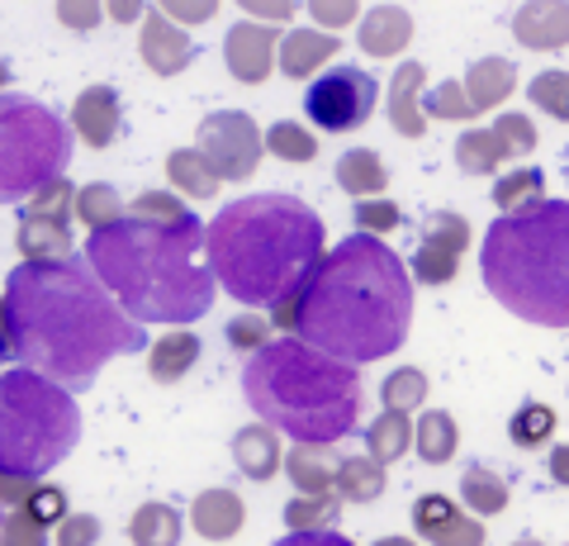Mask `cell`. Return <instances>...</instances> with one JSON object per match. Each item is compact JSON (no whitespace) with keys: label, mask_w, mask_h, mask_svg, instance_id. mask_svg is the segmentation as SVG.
Returning <instances> with one entry per match:
<instances>
[{"label":"cell","mask_w":569,"mask_h":546,"mask_svg":"<svg viewBox=\"0 0 569 546\" xmlns=\"http://www.w3.org/2000/svg\"><path fill=\"white\" fill-rule=\"evenodd\" d=\"M556 409L550 404H522L518 414L508 418V437L518 443L522 451H537V447H546L550 443V433H556Z\"/></svg>","instance_id":"8d00e7d4"},{"label":"cell","mask_w":569,"mask_h":546,"mask_svg":"<svg viewBox=\"0 0 569 546\" xmlns=\"http://www.w3.org/2000/svg\"><path fill=\"white\" fill-rule=\"evenodd\" d=\"M123 215H129V209H123V200H119V190H114V186L96 181V186H81V190H77V219L91 228V234H100V228L119 224Z\"/></svg>","instance_id":"e575fe53"},{"label":"cell","mask_w":569,"mask_h":546,"mask_svg":"<svg viewBox=\"0 0 569 546\" xmlns=\"http://www.w3.org/2000/svg\"><path fill=\"white\" fill-rule=\"evenodd\" d=\"M512 86H518V67L508 58H479V62H470L460 91H466L475 115H485V110H498V105L512 96Z\"/></svg>","instance_id":"603a6c76"},{"label":"cell","mask_w":569,"mask_h":546,"mask_svg":"<svg viewBox=\"0 0 569 546\" xmlns=\"http://www.w3.org/2000/svg\"><path fill=\"white\" fill-rule=\"evenodd\" d=\"M167 14V20L176 24V20H209V14H213V0H209V6H171V10H162Z\"/></svg>","instance_id":"9f6ffc18"},{"label":"cell","mask_w":569,"mask_h":546,"mask_svg":"<svg viewBox=\"0 0 569 546\" xmlns=\"http://www.w3.org/2000/svg\"><path fill=\"white\" fill-rule=\"evenodd\" d=\"M565 181H569V148H565Z\"/></svg>","instance_id":"e7e4bbea"},{"label":"cell","mask_w":569,"mask_h":546,"mask_svg":"<svg viewBox=\"0 0 569 546\" xmlns=\"http://www.w3.org/2000/svg\"><path fill=\"white\" fill-rule=\"evenodd\" d=\"M100 542V518L96 514H67L58 523V546H96Z\"/></svg>","instance_id":"681fc988"},{"label":"cell","mask_w":569,"mask_h":546,"mask_svg":"<svg viewBox=\"0 0 569 546\" xmlns=\"http://www.w3.org/2000/svg\"><path fill=\"white\" fill-rule=\"evenodd\" d=\"M370 546H418V542H408V537H380V542H370Z\"/></svg>","instance_id":"91938a15"},{"label":"cell","mask_w":569,"mask_h":546,"mask_svg":"<svg viewBox=\"0 0 569 546\" xmlns=\"http://www.w3.org/2000/svg\"><path fill=\"white\" fill-rule=\"evenodd\" d=\"M512 546H541L537 537H518V542H512Z\"/></svg>","instance_id":"be15d7a7"},{"label":"cell","mask_w":569,"mask_h":546,"mask_svg":"<svg viewBox=\"0 0 569 546\" xmlns=\"http://www.w3.org/2000/svg\"><path fill=\"white\" fill-rule=\"evenodd\" d=\"M181 527H186L181 508L162 504V499H148L129 518V542L133 546H176V542H181Z\"/></svg>","instance_id":"83f0119b"},{"label":"cell","mask_w":569,"mask_h":546,"mask_svg":"<svg viewBox=\"0 0 569 546\" xmlns=\"http://www.w3.org/2000/svg\"><path fill=\"white\" fill-rule=\"evenodd\" d=\"M24 215H48V219H71L77 215V190H71L67 176H58V181H48L39 196H29Z\"/></svg>","instance_id":"ee69618b"},{"label":"cell","mask_w":569,"mask_h":546,"mask_svg":"<svg viewBox=\"0 0 569 546\" xmlns=\"http://www.w3.org/2000/svg\"><path fill=\"white\" fill-rule=\"evenodd\" d=\"M413 39V14L399 6H376L361 20V52L366 58H399Z\"/></svg>","instance_id":"cb8c5ba5"},{"label":"cell","mask_w":569,"mask_h":546,"mask_svg":"<svg viewBox=\"0 0 569 546\" xmlns=\"http://www.w3.org/2000/svg\"><path fill=\"white\" fill-rule=\"evenodd\" d=\"M422 115L427 119H475L466 91H460V81H437L432 91L422 96Z\"/></svg>","instance_id":"7bdbcfd3"},{"label":"cell","mask_w":569,"mask_h":546,"mask_svg":"<svg viewBox=\"0 0 569 546\" xmlns=\"http://www.w3.org/2000/svg\"><path fill=\"white\" fill-rule=\"evenodd\" d=\"M200 338H194L190 328H171L167 338H157L152 351H148V376L157 385H176V380H186L190 376V366L200 361Z\"/></svg>","instance_id":"d4e9b609"},{"label":"cell","mask_w":569,"mask_h":546,"mask_svg":"<svg viewBox=\"0 0 569 546\" xmlns=\"http://www.w3.org/2000/svg\"><path fill=\"white\" fill-rule=\"evenodd\" d=\"M10 357V332H6V299H0V366Z\"/></svg>","instance_id":"680465c9"},{"label":"cell","mask_w":569,"mask_h":546,"mask_svg":"<svg viewBox=\"0 0 569 546\" xmlns=\"http://www.w3.org/2000/svg\"><path fill=\"white\" fill-rule=\"evenodd\" d=\"M29 495H33V480H24V475H0V504L24 508Z\"/></svg>","instance_id":"816d5d0a"},{"label":"cell","mask_w":569,"mask_h":546,"mask_svg":"<svg viewBox=\"0 0 569 546\" xmlns=\"http://www.w3.org/2000/svg\"><path fill=\"white\" fill-rule=\"evenodd\" d=\"M413 527L427 546H485V523L475 514H460L447 495H422L413 504Z\"/></svg>","instance_id":"7c38bea8"},{"label":"cell","mask_w":569,"mask_h":546,"mask_svg":"<svg viewBox=\"0 0 569 546\" xmlns=\"http://www.w3.org/2000/svg\"><path fill=\"white\" fill-rule=\"evenodd\" d=\"M337 33H323V29H290V33H280V48H276V67L284 77H295V81H309L318 67L332 62L337 58Z\"/></svg>","instance_id":"e0dca14e"},{"label":"cell","mask_w":569,"mask_h":546,"mask_svg":"<svg viewBox=\"0 0 569 546\" xmlns=\"http://www.w3.org/2000/svg\"><path fill=\"white\" fill-rule=\"evenodd\" d=\"M413 324V276L380 238L351 234L323 252V267L299 295V343L337 361H380L399 351Z\"/></svg>","instance_id":"7a4b0ae2"},{"label":"cell","mask_w":569,"mask_h":546,"mask_svg":"<svg viewBox=\"0 0 569 546\" xmlns=\"http://www.w3.org/2000/svg\"><path fill=\"white\" fill-rule=\"evenodd\" d=\"M337 508H342L337 495H299L284 504V527H290V533H328Z\"/></svg>","instance_id":"d590c367"},{"label":"cell","mask_w":569,"mask_h":546,"mask_svg":"<svg viewBox=\"0 0 569 546\" xmlns=\"http://www.w3.org/2000/svg\"><path fill=\"white\" fill-rule=\"evenodd\" d=\"M527 96H531V105H537L541 115L569 125V72H541V77H531Z\"/></svg>","instance_id":"ab89813d"},{"label":"cell","mask_w":569,"mask_h":546,"mask_svg":"<svg viewBox=\"0 0 569 546\" xmlns=\"http://www.w3.org/2000/svg\"><path fill=\"white\" fill-rule=\"evenodd\" d=\"M422 399H427V376L418 371V366H399V371L385 376V385H380V404L395 409V414L418 409Z\"/></svg>","instance_id":"74e56055"},{"label":"cell","mask_w":569,"mask_h":546,"mask_svg":"<svg viewBox=\"0 0 569 546\" xmlns=\"http://www.w3.org/2000/svg\"><path fill=\"white\" fill-rule=\"evenodd\" d=\"M460 499H466L475 518H493L508 508V485L498 480L489 466H466V475H460Z\"/></svg>","instance_id":"1f68e13d"},{"label":"cell","mask_w":569,"mask_h":546,"mask_svg":"<svg viewBox=\"0 0 569 546\" xmlns=\"http://www.w3.org/2000/svg\"><path fill=\"white\" fill-rule=\"evenodd\" d=\"M541 200H546V171H537V167L493 181V205L503 209V215H527V209H537Z\"/></svg>","instance_id":"d6a6232c"},{"label":"cell","mask_w":569,"mask_h":546,"mask_svg":"<svg viewBox=\"0 0 569 546\" xmlns=\"http://www.w3.org/2000/svg\"><path fill=\"white\" fill-rule=\"evenodd\" d=\"M247 523V508L233 489H204V495H194L190 504V527L200 533L204 542H228L238 537Z\"/></svg>","instance_id":"ac0fdd59"},{"label":"cell","mask_w":569,"mask_h":546,"mask_svg":"<svg viewBox=\"0 0 569 546\" xmlns=\"http://www.w3.org/2000/svg\"><path fill=\"white\" fill-rule=\"evenodd\" d=\"M24 514H29L33 523H43V527L62 523V518H67V495H62L58 485H33V495L24 499Z\"/></svg>","instance_id":"f6af8a7d"},{"label":"cell","mask_w":569,"mask_h":546,"mask_svg":"<svg viewBox=\"0 0 569 546\" xmlns=\"http://www.w3.org/2000/svg\"><path fill=\"white\" fill-rule=\"evenodd\" d=\"M276 48H280V33L266 29V24H233L223 39V62L228 72L247 86H261L266 77L276 72Z\"/></svg>","instance_id":"4fadbf2b"},{"label":"cell","mask_w":569,"mask_h":546,"mask_svg":"<svg viewBox=\"0 0 569 546\" xmlns=\"http://www.w3.org/2000/svg\"><path fill=\"white\" fill-rule=\"evenodd\" d=\"M565 546H569V542H565Z\"/></svg>","instance_id":"03108f58"},{"label":"cell","mask_w":569,"mask_h":546,"mask_svg":"<svg viewBox=\"0 0 569 546\" xmlns=\"http://www.w3.org/2000/svg\"><path fill=\"white\" fill-rule=\"evenodd\" d=\"M313 20L318 24H351L356 20V6H313Z\"/></svg>","instance_id":"f5cc1de1"},{"label":"cell","mask_w":569,"mask_h":546,"mask_svg":"<svg viewBox=\"0 0 569 546\" xmlns=\"http://www.w3.org/2000/svg\"><path fill=\"white\" fill-rule=\"evenodd\" d=\"M86 267L133 324H194L213 305L204 224H148L123 215L86 242Z\"/></svg>","instance_id":"3957f363"},{"label":"cell","mask_w":569,"mask_h":546,"mask_svg":"<svg viewBox=\"0 0 569 546\" xmlns=\"http://www.w3.org/2000/svg\"><path fill=\"white\" fill-rule=\"evenodd\" d=\"M133 219H148V224H186L190 219V205L176 200L171 190H142V196L129 205Z\"/></svg>","instance_id":"60d3db41"},{"label":"cell","mask_w":569,"mask_h":546,"mask_svg":"<svg viewBox=\"0 0 569 546\" xmlns=\"http://www.w3.org/2000/svg\"><path fill=\"white\" fill-rule=\"evenodd\" d=\"M119 91L114 86H86V91L77 96V105H71V129H77V138H86L91 148H110L119 138Z\"/></svg>","instance_id":"9a60e30c"},{"label":"cell","mask_w":569,"mask_h":546,"mask_svg":"<svg viewBox=\"0 0 569 546\" xmlns=\"http://www.w3.org/2000/svg\"><path fill=\"white\" fill-rule=\"evenodd\" d=\"M376 100H380V81L370 72H361V67H328V72L309 86L305 115L323 133H351L376 115Z\"/></svg>","instance_id":"9c48e42d"},{"label":"cell","mask_w":569,"mask_h":546,"mask_svg":"<svg viewBox=\"0 0 569 546\" xmlns=\"http://www.w3.org/2000/svg\"><path fill=\"white\" fill-rule=\"evenodd\" d=\"M337 499H351V504H370L385 495V466L376 456H342L337 461V485H332Z\"/></svg>","instance_id":"f546056e"},{"label":"cell","mask_w":569,"mask_h":546,"mask_svg":"<svg viewBox=\"0 0 569 546\" xmlns=\"http://www.w3.org/2000/svg\"><path fill=\"white\" fill-rule=\"evenodd\" d=\"M271 328H276V324L257 319V314H238V319L228 324V343H233L238 351H252V357H257V351L271 343Z\"/></svg>","instance_id":"c3c4849f"},{"label":"cell","mask_w":569,"mask_h":546,"mask_svg":"<svg viewBox=\"0 0 569 546\" xmlns=\"http://www.w3.org/2000/svg\"><path fill=\"white\" fill-rule=\"evenodd\" d=\"M460 447V428H456V418L447 409H427L418 418V428H413V451L422 456L427 466H447L451 456Z\"/></svg>","instance_id":"f1b7e54d"},{"label":"cell","mask_w":569,"mask_h":546,"mask_svg":"<svg viewBox=\"0 0 569 546\" xmlns=\"http://www.w3.org/2000/svg\"><path fill=\"white\" fill-rule=\"evenodd\" d=\"M271 546H356V542H347L342 533H290V537H280V542H271Z\"/></svg>","instance_id":"f907efd6"},{"label":"cell","mask_w":569,"mask_h":546,"mask_svg":"<svg viewBox=\"0 0 569 546\" xmlns=\"http://www.w3.org/2000/svg\"><path fill=\"white\" fill-rule=\"evenodd\" d=\"M6 332L29 371L62 390H86L123 351H142V332L81 257L20 261L6 280Z\"/></svg>","instance_id":"6da1fadb"},{"label":"cell","mask_w":569,"mask_h":546,"mask_svg":"<svg viewBox=\"0 0 569 546\" xmlns=\"http://www.w3.org/2000/svg\"><path fill=\"white\" fill-rule=\"evenodd\" d=\"M493 138H498V148H503V157H527V152H537V125H531L527 115H498L493 119Z\"/></svg>","instance_id":"b9f144b4"},{"label":"cell","mask_w":569,"mask_h":546,"mask_svg":"<svg viewBox=\"0 0 569 546\" xmlns=\"http://www.w3.org/2000/svg\"><path fill=\"white\" fill-rule=\"evenodd\" d=\"M399 224H403V215H399V205H389V200H361L356 205V228L370 234V238H380Z\"/></svg>","instance_id":"7dc6e473"},{"label":"cell","mask_w":569,"mask_h":546,"mask_svg":"<svg viewBox=\"0 0 569 546\" xmlns=\"http://www.w3.org/2000/svg\"><path fill=\"white\" fill-rule=\"evenodd\" d=\"M0 546H48V527L14 508L10 518H0Z\"/></svg>","instance_id":"bcb514c9"},{"label":"cell","mask_w":569,"mask_h":546,"mask_svg":"<svg viewBox=\"0 0 569 546\" xmlns=\"http://www.w3.org/2000/svg\"><path fill=\"white\" fill-rule=\"evenodd\" d=\"M266 152H276L280 162H313V157H318V138L305 125H290V119H280V125L266 133Z\"/></svg>","instance_id":"f35d334b"},{"label":"cell","mask_w":569,"mask_h":546,"mask_svg":"<svg viewBox=\"0 0 569 546\" xmlns=\"http://www.w3.org/2000/svg\"><path fill=\"white\" fill-rule=\"evenodd\" d=\"M6 86H10V67L0 62V96H6Z\"/></svg>","instance_id":"6125c7cd"},{"label":"cell","mask_w":569,"mask_h":546,"mask_svg":"<svg viewBox=\"0 0 569 546\" xmlns=\"http://www.w3.org/2000/svg\"><path fill=\"white\" fill-rule=\"evenodd\" d=\"M81 443V409L62 385L14 366L0 376V475L39 480Z\"/></svg>","instance_id":"52a82bcc"},{"label":"cell","mask_w":569,"mask_h":546,"mask_svg":"<svg viewBox=\"0 0 569 546\" xmlns=\"http://www.w3.org/2000/svg\"><path fill=\"white\" fill-rule=\"evenodd\" d=\"M242 395L266 428L295 443L337 447L361 423V371L299 338H271L242 371Z\"/></svg>","instance_id":"5b68a950"},{"label":"cell","mask_w":569,"mask_h":546,"mask_svg":"<svg viewBox=\"0 0 569 546\" xmlns=\"http://www.w3.org/2000/svg\"><path fill=\"white\" fill-rule=\"evenodd\" d=\"M337 447H313V443H295L284 451V475L299 495H332L337 485Z\"/></svg>","instance_id":"7402d4cb"},{"label":"cell","mask_w":569,"mask_h":546,"mask_svg":"<svg viewBox=\"0 0 569 546\" xmlns=\"http://www.w3.org/2000/svg\"><path fill=\"white\" fill-rule=\"evenodd\" d=\"M408 447H413V423H408V414L385 409L380 418H370V428H366V456H376L380 466H389V461H399Z\"/></svg>","instance_id":"4dcf8cb0"},{"label":"cell","mask_w":569,"mask_h":546,"mask_svg":"<svg viewBox=\"0 0 569 546\" xmlns=\"http://www.w3.org/2000/svg\"><path fill=\"white\" fill-rule=\"evenodd\" d=\"M252 14H266V20H290L295 6H247Z\"/></svg>","instance_id":"6f0895ef"},{"label":"cell","mask_w":569,"mask_h":546,"mask_svg":"<svg viewBox=\"0 0 569 546\" xmlns=\"http://www.w3.org/2000/svg\"><path fill=\"white\" fill-rule=\"evenodd\" d=\"M485 290L537 328H569V200L498 215L479 252Z\"/></svg>","instance_id":"8992f818"},{"label":"cell","mask_w":569,"mask_h":546,"mask_svg":"<svg viewBox=\"0 0 569 546\" xmlns=\"http://www.w3.org/2000/svg\"><path fill=\"white\" fill-rule=\"evenodd\" d=\"M167 176H171V186L181 190V196H190V200H213L219 196V171L209 167V157L200 152V148H176L171 157H167Z\"/></svg>","instance_id":"4316f807"},{"label":"cell","mask_w":569,"mask_h":546,"mask_svg":"<svg viewBox=\"0 0 569 546\" xmlns=\"http://www.w3.org/2000/svg\"><path fill=\"white\" fill-rule=\"evenodd\" d=\"M110 14H114V20H133V14H138V6H114Z\"/></svg>","instance_id":"94428289"},{"label":"cell","mask_w":569,"mask_h":546,"mask_svg":"<svg viewBox=\"0 0 569 546\" xmlns=\"http://www.w3.org/2000/svg\"><path fill=\"white\" fill-rule=\"evenodd\" d=\"M233 461L247 480H276L280 466H284V451H280V437L276 428H266V423H252V428H238L233 433Z\"/></svg>","instance_id":"ffe728a7"},{"label":"cell","mask_w":569,"mask_h":546,"mask_svg":"<svg viewBox=\"0 0 569 546\" xmlns=\"http://www.w3.org/2000/svg\"><path fill=\"white\" fill-rule=\"evenodd\" d=\"M332 176H337V186H342L356 205L376 200L380 190L389 186V171H385L376 148H351V152H342V157H337V171Z\"/></svg>","instance_id":"484cf974"},{"label":"cell","mask_w":569,"mask_h":546,"mask_svg":"<svg viewBox=\"0 0 569 546\" xmlns=\"http://www.w3.org/2000/svg\"><path fill=\"white\" fill-rule=\"evenodd\" d=\"M58 14H62V20H71V29H91V20H100L96 6H62Z\"/></svg>","instance_id":"db71d44e"},{"label":"cell","mask_w":569,"mask_h":546,"mask_svg":"<svg viewBox=\"0 0 569 546\" xmlns=\"http://www.w3.org/2000/svg\"><path fill=\"white\" fill-rule=\"evenodd\" d=\"M14 248L24 252V261H67L77 252V242H71V219L24 215L20 228H14Z\"/></svg>","instance_id":"44dd1931"},{"label":"cell","mask_w":569,"mask_h":546,"mask_svg":"<svg viewBox=\"0 0 569 546\" xmlns=\"http://www.w3.org/2000/svg\"><path fill=\"white\" fill-rule=\"evenodd\" d=\"M213 286L238 305L280 309L305 295L323 267V219L295 196H247L223 205L204 228Z\"/></svg>","instance_id":"277c9868"},{"label":"cell","mask_w":569,"mask_h":546,"mask_svg":"<svg viewBox=\"0 0 569 546\" xmlns=\"http://www.w3.org/2000/svg\"><path fill=\"white\" fill-rule=\"evenodd\" d=\"M550 480H556V485H565V489H569V443H565V447H556V451H550Z\"/></svg>","instance_id":"11a10c76"},{"label":"cell","mask_w":569,"mask_h":546,"mask_svg":"<svg viewBox=\"0 0 569 546\" xmlns=\"http://www.w3.org/2000/svg\"><path fill=\"white\" fill-rule=\"evenodd\" d=\"M456 162L466 176H493L508 157H503V148H498L493 129H466L456 138Z\"/></svg>","instance_id":"836d02e7"},{"label":"cell","mask_w":569,"mask_h":546,"mask_svg":"<svg viewBox=\"0 0 569 546\" xmlns=\"http://www.w3.org/2000/svg\"><path fill=\"white\" fill-rule=\"evenodd\" d=\"M508 24H512V39H518L522 48H537V52L569 48V6H560V0L518 6Z\"/></svg>","instance_id":"2e32d148"},{"label":"cell","mask_w":569,"mask_h":546,"mask_svg":"<svg viewBox=\"0 0 569 546\" xmlns=\"http://www.w3.org/2000/svg\"><path fill=\"white\" fill-rule=\"evenodd\" d=\"M71 162V125L29 96H0V205L39 196Z\"/></svg>","instance_id":"ba28073f"},{"label":"cell","mask_w":569,"mask_h":546,"mask_svg":"<svg viewBox=\"0 0 569 546\" xmlns=\"http://www.w3.org/2000/svg\"><path fill=\"white\" fill-rule=\"evenodd\" d=\"M422 86H427V67L422 62H403L395 72V81H389V125H395L403 138H422L427 133Z\"/></svg>","instance_id":"d6986e66"},{"label":"cell","mask_w":569,"mask_h":546,"mask_svg":"<svg viewBox=\"0 0 569 546\" xmlns=\"http://www.w3.org/2000/svg\"><path fill=\"white\" fill-rule=\"evenodd\" d=\"M200 152L209 157V167L219 171V181H247L266 152V133L257 129L252 115L213 110L200 125Z\"/></svg>","instance_id":"30bf717a"},{"label":"cell","mask_w":569,"mask_h":546,"mask_svg":"<svg viewBox=\"0 0 569 546\" xmlns=\"http://www.w3.org/2000/svg\"><path fill=\"white\" fill-rule=\"evenodd\" d=\"M138 52H142V62H148L157 77H176V72H186V67H190L194 43H190V33L176 29L162 10H152L148 20H142Z\"/></svg>","instance_id":"5bb4252c"},{"label":"cell","mask_w":569,"mask_h":546,"mask_svg":"<svg viewBox=\"0 0 569 546\" xmlns=\"http://www.w3.org/2000/svg\"><path fill=\"white\" fill-rule=\"evenodd\" d=\"M470 252V224L456 209H437L418 234V252H413V280L422 286H451L460 261Z\"/></svg>","instance_id":"8fae6325"}]
</instances>
